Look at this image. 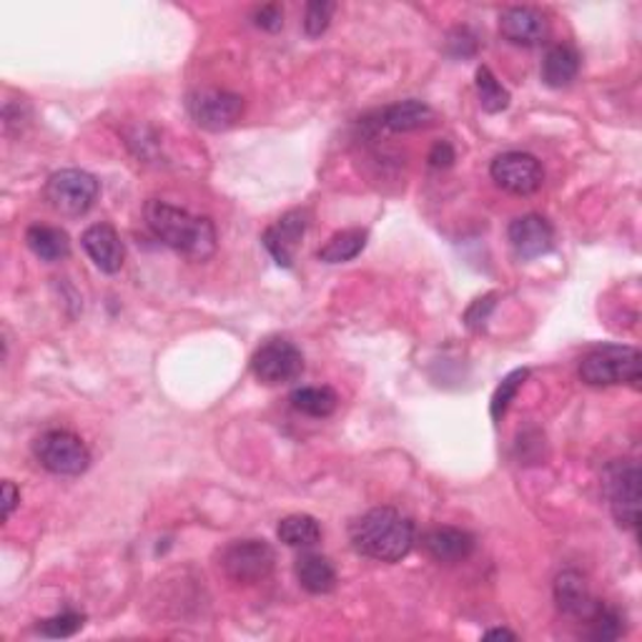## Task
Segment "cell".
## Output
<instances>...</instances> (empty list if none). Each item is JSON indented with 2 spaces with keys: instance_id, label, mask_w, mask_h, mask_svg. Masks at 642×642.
Segmentation results:
<instances>
[{
  "instance_id": "obj_1",
  "label": "cell",
  "mask_w": 642,
  "mask_h": 642,
  "mask_svg": "<svg viewBox=\"0 0 642 642\" xmlns=\"http://www.w3.org/2000/svg\"><path fill=\"white\" fill-rule=\"evenodd\" d=\"M146 226L164 246L191 261H206L216 254L218 234L209 216L191 214L169 201L151 199L146 204Z\"/></svg>"
},
{
  "instance_id": "obj_2",
  "label": "cell",
  "mask_w": 642,
  "mask_h": 642,
  "mask_svg": "<svg viewBox=\"0 0 642 642\" xmlns=\"http://www.w3.org/2000/svg\"><path fill=\"white\" fill-rule=\"evenodd\" d=\"M349 542L376 562H402L415 548V525L394 507H374L349 525Z\"/></svg>"
},
{
  "instance_id": "obj_3",
  "label": "cell",
  "mask_w": 642,
  "mask_h": 642,
  "mask_svg": "<svg viewBox=\"0 0 642 642\" xmlns=\"http://www.w3.org/2000/svg\"><path fill=\"white\" fill-rule=\"evenodd\" d=\"M640 351L626 345H602L579 362V380L587 386L640 384Z\"/></svg>"
},
{
  "instance_id": "obj_4",
  "label": "cell",
  "mask_w": 642,
  "mask_h": 642,
  "mask_svg": "<svg viewBox=\"0 0 642 642\" xmlns=\"http://www.w3.org/2000/svg\"><path fill=\"white\" fill-rule=\"evenodd\" d=\"M33 454L43 470L58 477H78L91 468V452L83 439L68 429H48L33 442Z\"/></svg>"
},
{
  "instance_id": "obj_5",
  "label": "cell",
  "mask_w": 642,
  "mask_h": 642,
  "mask_svg": "<svg viewBox=\"0 0 642 642\" xmlns=\"http://www.w3.org/2000/svg\"><path fill=\"white\" fill-rule=\"evenodd\" d=\"M605 495L610 513L622 530L635 532L640 525V468L638 462L615 460L605 470Z\"/></svg>"
},
{
  "instance_id": "obj_6",
  "label": "cell",
  "mask_w": 642,
  "mask_h": 642,
  "mask_svg": "<svg viewBox=\"0 0 642 642\" xmlns=\"http://www.w3.org/2000/svg\"><path fill=\"white\" fill-rule=\"evenodd\" d=\"M99 181L81 169L56 171L46 183V201L60 216H83L99 199Z\"/></svg>"
},
{
  "instance_id": "obj_7",
  "label": "cell",
  "mask_w": 642,
  "mask_h": 642,
  "mask_svg": "<svg viewBox=\"0 0 642 642\" xmlns=\"http://www.w3.org/2000/svg\"><path fill=\"white\" fill-rule=\"evenodd\" d=\"M218 565L232 583L254 585L274 573L277 552L263 540H236L226 544Z\"/></svg>"
},
{
  "instance_id": "obj_8",
  "label": "cell",
  "mask_w": 642,
  "mask_h": 642,
  "mask_svg": "<svg viewBox=\"0 0 642 642\" xmlns=\"http://www.w3.org/2000/svg\"><path fill=\"white\" fill-rule=\"evenodd\" d=\"M251 372L261 384L279 386L296 382L304 372V354L286 339H269L251 357Z\"/></svg>"
},
{
  "instance_id": "obj_9",
  "label": "cell",
  "mask_w": 642,
  "mask_h": 642,
  "mask_svg": "<svg viewBox=\"0 0 642 642\" xmlns=\"http://www.w3.org/2000/svg\"><path fill=\"white\" fill-rule=\"evenodd\" d=\"M187 109L196 126L206 131H226L244 116V99L222 88H199L187 101Z\"/></svg>"
},
{
  "instance_id": "obj_10",
  "label": "cell",
  "mask_w": 642,
  "mask_h": 642,
  "mask_svg": "<svg viewBox=\"0 0 642 642\" xmlns=\"http://www.w3.org/2000/svg\"><path fill=\"white\" fill-rule=\"evenodd\" d=\"M489 176L499 189L515 193V196H530V193L540 191L544 181L542 164L525 151L499 154L489 166Z\"/></svg>"
},
{
  "instance_id": "obj_11",
  "label": "cell",
  "mask_w": 642,
  "mask_h": 642,
  "mask_svg": "<svg viewBox=\"0 0 642 642\" xmlns=\"http://www.w3.org/2000/svg\"><path fill=\"white\" fill-rule=\"evenodd\" d=\"M306 228H309V211L306 209H292L286 211L284 216L277 218L267 232L261 236V244L267 246V251L271 254L279 267L292 269L294 267V251L299 241L304 239Z\"/></svg>"
},
{
  "instance_id": "obj_12",
  "label": "cell",
  "mask_w": 642,
  "mask_h": 642,
  "mask_svg": "<svg viewBox=\"0 0 642 642\" xmlns=\"http://www.w3.org/2000/svg\"><path fill=\"white\" fill-rule=\"evenodd\" d=\"M507 239L517 259L532 261L544 257L555 246V228L540 214H525L509 224Z\"/></svg>"
},
{
  "instance_id": "obj_13",
  "label": "cell",
  "mask_w": 642,
  "mask_h": 642,
  "mask_svg": "<svg viewBox=\"0 0 642 642\" xmlns=\"http://www.w3.org/2000/svg\"><path fill=\"white\" fill-rule=\"evenodd\" d=\"M499 33H503L505 41L515 43V46L532 48L548 41L550 23L538 8L515 5L499 15Z\"/></svg>"
},
{
  "instance_id": "obj_14",
  "label": "cell",
  "mask_w": 642,
  "mask_h": 642,
  "mask_svg": "<svg viewBox=\"0 0 642 642\" xmlns=\"http://www.w3.org/2000/svg\"><path fill=\"white\" fill-rule=\"evenodd\" d=\"M81 244L88 259H91L93 267L101 269L103 274H116V271H121L123 259H126V249H123L121 236L111 224L88 226L81 236Z\"/></svg>"
},
{
  "instance_id": "obj_15",
  "label": "cell",
  "mask_w": 642,
  "mask_h": 642,
  "mask_svg": "<svg viewBox=\"0 0 642 642\" xmlns=\"http://www.w3.org/2000/svg\"><path fill=\"white\" fill-rule=\"evenodd\" d=\"M427 555L442 562V565H457L474 552V538L460 527H435L421 538Z\"/></svg>"
},
{
  "instance_id": "obj_16",
  "label": "cell",
  "mask_w": 642,
  "mask_h": 642,
  "mask_svg": "<svg viewBox=\"0 0 642 642\" xmlns=\"http://www.w3.org/2000/svg\"><path fill=\"white\" fill-rule=\"evenodd\" d=\"M555 602L557 610L567 618L575 620H587L597 608V600L587 587L585 577L577 573V570H565L555 579Z\"/></svg>"
},
{
  "instance_id": "obj_17",
  "label": "cell",
  "mask_w": 642,
  "mask_h": 642,
  "mask_svg": "<svg viewBox=\"0 0 642 642\" xmlns=\"http://www.w3.org/2000/svg\"><path fill=\"white\" fill-rule=\"evenodd\" d=\"M435 121H437V113L432 105H427L425 101H417V99L392 103L380 113L382 126L394 131V134H409V131L429 128Z\"/></svg>"
},
{
  "instance_id": "obj_18",
  "label": "cell",
  "mask_w": 642,
  "mask_h": 642,
  "mask_svg": "<svg viewBox=\"0 0 642 642\" xmlns=\"http://www.w3.org/2000/svg\"><path fill=\"white\" fill-rule=\"evenodd\" d=\"M294 573H296L299 585L312 595H327L339 583L334 562L324 555H316V552H306V555L299 557L294 565Z\"/></svg>"
},
{
  "instance_id": "obj_19",
  "label": "cell",
  "mask_w": 642,
  "mask_h": 642,
  "mask_svg": "<svg viewBox=\"0 0 642 642\" xmlns=\"http://www.w3.org/2000/svg\"><path fill=\"white\" fill-rule=\"evenodd\" d=\"M542 81L550 88H565L577 78L579 74V53L567 46V43H557L548 53H544L542 60Z\"/></svg>"
},
{
  "instance_id": "obj_20",
  "label": "cell",
  "mask_w": 642,
  "mask_h": 642,
  "mask_svg": "<svg viewBox=\"0 0 642 642\" xmlns=\"http://www.w3.org/2000/svg\"><path fill=\"white\" fill-rule=\"evenodd\" d=\"M25 244L33 251V257L41 261H64L70 254V239L64 228L58 226H46V224H33L29 232H25Z\"/></svg>"
},
{
  "instance_id": "obj_21",
  "label": "cell",
  "mask_w": 642,
  "mask_h": 642,
  "mask_svg": "<svg viewBox=\"0 0 642 642\" xmlns=\"http://www.w3.org/2000/svg\"><path fill=\"white\" fill-rule=\"evenodd\" d=\"M289 402H292V407L299 415L314 419L331 417L339 407V397L331 386H299V390L292 392Z\"/></svg>"
},
{
  "instance_id": "obj_22",
  "label": "cell",
  "mask_w": 642,
  "mask_h": 642,
  "mask_svg": "<svg viewBox=\"0 0 642 642\" xmlns=\"http://www.w3.org/2000/svg\"><path fill=\"white\" fill-rule=\"evenodd\" d=\"M369 234L364 228H345V232H337L331 239L316 251V259L324 263H345L357 259L359 254L364 251Z\"/></svg>"
},
{
  "instance_id": "obj_23",
  "label": "cell",
  "mask_w": 642,
  "mask_h": 642,
  "mask_svg": "<svg viewBox=\"0 0 642 642\" xmlns=\"http://www.w3.org/2000/svg\"><path fill=\"white\" fill-rule=\"evenodd\" d=\"M277 534L289 548H312L322 540V525L312 515H289L279 522Z\"/></svg>"
},
{
  "instance_id": "obj_24",
  "label": "cell",
  "mask_w": 642,
  "mask_h": 642,
  "mask_svg": "<svg viewBox=\"0 0 642 642\" xmlns=\"http://www.w3.org/2000/svg\"><path fill=\"white\" fill-rule=\"evenodd\" d=\"M585 622L590 626L587 638L597 642H610L626 635V618H622L620 610H615L605 602H597V608Z\"/></svg>"
},
{
  "instance_id": "obj_25",
  "label": "cell",
  "mask_w": 642,
  "mask_h": 642,
  "mask_svg": "<svg viewBox=\"0 0 642 642\" xmlns=\"http://www.w3.org/2000/svg\"><path fill=\"white\" fill-rule=\"evenodd\" d=\"M474 83H477V95L480 105L487 113H503L509 105V91L497 81V76L492 74L487 66H480L477 74H474Z\"/></svg>"
},
{
  "instance_id": "obj_26",
  "label": "cell",
  "mask_w": 642,
  "mask_h": 642,
  "mask_svg": "<svg viewBox=\"0 0 642 642\" xmlns=\"http://www.w3.org/2000/svg\"><path fill=\"white\" fill-rule=\"evenodd\" d=\"M527 376H530V369H515V372H509L499 386L492 394V404H489V415L495 421H503V417L507 415L509 404L517 397V392L522 390V384Z\"/></svg>"
},
{
  "instance_id": "obj_27",
  "label": "cell",
  "mask_w": 642,
  "mask_h": 642,
  "mask_svg": "<svg viewBox=\"0 0 642 642\" xmlns=\"http://www.w3.org/2000/svg\"><path fill=\"white\" fill-rule=\"evenodd\" d=\"M83 622H86V618L81 612L66 610V612L53 615V618H48V620H43L38 626V632L43 638H53V640L70 638V635H76V632L83 628Z\"/></svg>"
},
{
  "instance_id": "obj_28",
  "label": "cell",
  "mask_w": 642,
  "mask_h": 642,
  "mask_svg": "<svg viewBox=\"0 0 642 642\" xmlns=\"http://www.w3.org/2000/svg\"><path fill=\"white\" fill-rule=\"evenodd\" d=\"M334 11H337V3H331V0H312L304 11V33L309 38H319L322 33H327Z\"/></svg>"
},
{
  "instance_id": "obj_29",
  "label": "cell",
  "mask_w": 642,
  "mask_h": 642,
  "mask_svg": "<svg viewBox=\"0 0 642 642\" xmlns=\"http://www.w3.org/2000/svg\"><path fill=\"white\" fill-rule=\"evenodd\" d=\"M254 25L261 31H269V33H277L284 29V11H281L279 5H261L254 11Z\"/></svg>"
},
{
  "instance_id": "obj_30",
  "label": "cell",
  "mask_w": 642,
  "mask_h": 642,
  "mask_svg": "<svg viewBox=\"0 0 642 642\" xmlns=\"http://www.w3.org/2000/svg\"><path fill=\"white\" fill-rule=\"evenodd\" d=\"M454 158L457 154L450 140H437V144L432 146V151H429L427 156V161L432 169H450V166L454 164Z\"/></svg>"
},
{
  "instance_id": "obj_31",
  "label": "cell",
  "mask_w": 642,
  "mask_h": 642,
  "mask_svg": "<svg viewBox=\"0 0 642 642\" xmlns=\"http://www.w3.org/2000/svg\"><path fill=\"white\" fill-rule=\"evenodd\" d=\"M18 503H21V492H18V487L13 485L11 480L3 482V520L8 522L11 520L13 509L18 507Z\"/></svg>"
},
{
  "instance_id": "obj_32",
  "label": "cell",
  "mask_w": 642,
  "mask_h": 642,
  "mask_svg": "<svg viewBox=\"0 0 642 642\" xmlns=\"http://www.w3.org/2000/svg\"><path fill=\"white\" fill-rule=\"evenodd\" d=\"M485 640H517V635L505 628H497V630H487Z\"/></svg>"
}]
</instances>
